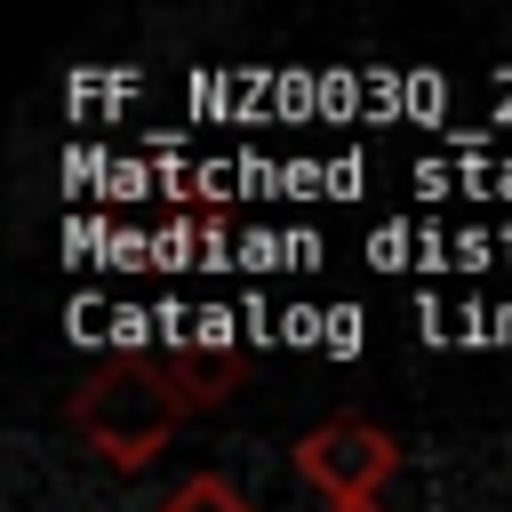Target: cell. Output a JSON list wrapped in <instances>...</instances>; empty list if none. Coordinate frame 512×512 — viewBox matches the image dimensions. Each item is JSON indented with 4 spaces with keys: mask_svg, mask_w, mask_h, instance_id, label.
<instances>
[{
    "mask_svg": "<svg viewBox=\"0 0 512 512\" xmlns=\"http://www.w3.org/2000/svg\"><path fill=\"white\" fill-rule=\"evenodd\" d=\"M328 512H384V496H376V504H328Z\"/></svg>",
    "mask_w": 512,
    "mask_h": 512,
    "instance_id": "5b68a950",
    "label": "cell"
},
{
    "mask_svg": "<svg viewBox=\"0 0 512 512\" xmlns=\"http://www.w3.org/2000/svg\"><path fill=\"white\" fill-rule=\"evenodd\" d=\"M152 512H256V504H248V496H240L224 472H192V480H176V488H168Z\"/></svg>",
    "mask_w": 512,
    "mask_h": 512,
    "instance_id": "277c9868",
    "label": "cell"
},
{
    "mask_svg": "<svg viewBox=\"0 0 512 512\" xmlns=\"http://www.w3.org/2000/svg\"><path fill=\"white\" fill-rule=\"evenodd\" d=\"M288 464H296V480L320 488L328 504H376L384 480L400 472V440H392L384 424H368V416H328V424H312V432L296 440Z\"/></svg>",
    "mask_w": 512,
    "mask_h": 512,
    "instance_id": "7a4b0ae2",
    "label": "cell"
},
{
    "mask_svg": "<svg viewBox=\"0 0 512 512\" xmlns=\"http://www.w3.org/2000/svg\"><path fill=\"white\" fill-rule=\"evenodd\" d=\"M64 416H72L80 448H88L104 472H144V464H160V448L176 440L184 400L168 392L160 360L112 352V360H96V368L72 384V408H64Z\"/></svg>",
    "mask_w": 512,
    "mask_h": 512,
    "instance_id": "6da1fadb",
    "label": "cell"
},
{
    "mask_svg": "<svg viewBox=\"0 0 512 512\" xmlns=\"http://www.w3.org/2000/svg\"><path fill=\"white\" fill-rule=\"evenodd\" d=\"M160 376L184 408H224L248 384V352L240 344H176V352H160Z\"/></svg>",
    "mask_w": 512,
    "mask_h": 512,
    "instance_id": "3957f363",
    "label": "cell"
}]
</instances>
